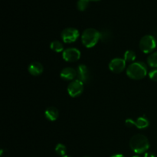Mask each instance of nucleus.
Listing matches in <instances>:
<instances>
[{
	"mask_svg": "<svg viewBox=\"0 0 157 157\" xmlns=\"http://www.w3.org/2000/svg\"><path fill=\"white\" fill-rule=\"evenodd\" d=\"M62 157H71V156H67V155H65V156H62Z\"/></svg>",
	"mask_w": 157,
	"mask_h": 157,
	"instance_id": "nucleus-22",
	"label": "nucleus"
},
{
	"mask_svg": "<svg viewBox=\"0 0 157 157\" xmlns=\"http://www.w3.org/2000/svg\"><path fill=\"white\" fill-rule=\"evenodd\" d=\"M147 63L151 67H157V52L149 55L147 58Z\"/></svg>",
	"mask_w": 157,
	"mask_h": 157,
	"instance_id": "nucleus-15",
	"label": "nucleus"
},
{
	"mask_svg": "<svg viewBox=\"0 0 157 157\" xmlns=\"http://www.w3.org/2000/svg\"><path fill=\"white\" fill-rule=\"evenodd\" d=\"M126 62L127 61L121 58H113L110 61L109 64V69L113 73L119 74L121 73L126 67Z\"/></svg>",
	"mask_w": 157,
	"mask_h": 157,
	"instance_id": "nucleus-8",
	"label": "nucleus"
},
{
	"mask_svg": "<svg viewBox=\"0 0 157 157\" xmlns=\"http://www.w3.org/2000/svg\"><path fill=\"white\" fill-rule=\"evenodd\" d=\"M29 72L33 76H38L40 75L44 71L43 68V65L38 61H34V62L31 63L29 66Z\"/></svg>",
	"mask_w": 157,
	"mask_h": 157,
	"instance_id": "nucleus-12",
	"label": "nucleus"
},
{
	"mask_svg": "<svg viewBox=\"0 0 157 157\" xmlns=\"http://www.w3.org/2000/svg\"><path fill=\"white\" fill-rule=\"evenodd\" d=\"M130 149L137 154L146 153L150 148V142L146 136L143 134L134 135L130 140Z\"/></svg>",
	"mask_w": 157,
	"mask_h": 157,
	"instance_id": "nucleus-1",
	"label": "nucleus"
},
{
	"mask_svg": "<svg viewBox=\"0 0 157 157\" xmlns=\"http://www.w3.org/2000/svg\"><path fill=\"white\" fill-rule=\"evenodd\" d=\"M147 75V65L144 62H133L128 66L127 75L133 80H141Z\"/></svg>",
	"mask_w": 157,
	"mask_h": 157,
	"instance_id": "nucleus-2",
	"label": "nucleus"
},
{
	"mask_svg": "<svg viewBox=\"0 0 157 157\" xmlns=\"http://www.w3.org/2000/svg\"><path fill=\"white\" fill-rule=\"evenodd\" d=\"M140 48L144 53L148 54L153 52L156 47V38L153 35H147L143 37L140 41Z\"/></svg>",
	"mask_w": 157,
	"mask_h": 157,
	"instance_id": "nucleus-4",
	"label": "nucleus"
},
{
	"mask_svg": "<svg viewBox=\"0 0 157 157\" xmlns=\"http://www.w3.org/2000/svg\"><path fill=\"white\" fill-rule=\"evenodd\" d=\"M90 1H93V2H97V1H100V0H90Z\"/></svg>",
	"mask_w": 157,
	"mask_h": 157,
	"instance_id": "nucleus-23",
	"label": "nucleus"
},
{
	"mask_svg": "<svg viewBox=\"0 0 157 157\" xmlns=\"http://www.w3.org/2000/svg\"><path fill=\"white\" fill-rule=\"evenodd\" d=\"M50 48L52 51L55 52H61L63 50H64V47H63L62 43L60 41H58V40H55V41H53L50 44Z\"/></svg>",
	"mask_w": 157,
	"mask_h": 157,
	"instance_id": "nucleus-14",
	"label": "nucleus"
},
{
	"mask_svg": "<svg viewBox=\"0 0 157 157\" xmlns=\"http://www.w3.org/2000/svg\"><path fill=\"white\" fill-rule=\"evenodd\" d=\"M149 77H150V78L152 81H157V69L151 71L149 73Z\"/></svg>",
	"mask_w": 157,
	"mask_h": 157,
	"instance_id": "nucleus-19",
	"label": "nucleus"
},
{
	"mask_svg": "<svg viewBox=\"0 0 157 157\" xmlns=\"http://www.w3.org/2000/svg\"><path fill=\"white\" fill-rule=\"evenodd\" d=\"M133 157H140V156H133Z\"/></svg>",
	"mask_w": 157,
	"mask_h": 157,
	"instance_id": "nucleus-24",
	"label": "nucleus"
},
{
	"mask_svg": "<svg viewBox=\"0 0 157 157\" xmlns=\"http://www.w3.org/2000/svg\"><path fill=\"white\" fill-rule=\"evenodd\" d=\"M101 38V32L95 29H87L83 32L81 35V41L86 48L94 47Z\"/></svg>",
	"mask_w": 157,
	"mask_h": 157,
	"instance_id": "nucleus-3",
	"label": "nucleus"
},
{
	"mask_svg": "<svg viewBox=\"0 0 157 157\" xmlns=\"http://www.w3.org/2000/svg\"><path fill=\"white\" fill-rule=\"evenodd\" d=\"M148 120L144 117H140L136 118V120L127 119L126 121V125L127 127H136L138 129H145L149 127Z\"/></svg>",
	"mask_w": 157,
	"mask_h": 157,
	"instance_id": "nucleus-9",
	"label": "nucleus"
},
{
	"mask_svg": "<svg viewBox=\"0 0 157 157\" xmlns=\"http://www.w3.org/2000/svg\"><path fill=\"white\" fill-rule=\"evenodd\" d=\"M110 157H125V156H124L123 154H115V155H113V156Z\"/></svg>",
	"mask_w": 157,
	"mask_h": 157,
	"instance_id": "nucleus-21",
	"label": "nucleus"
},
{
	"mask_svg": "<svg viewBox=\"0 0 157 157\" xmlns=\"http://www.w3.org/2000/svg\"><path fill=\"white\" fill-rule=\"evenodd\" d=\"M90 0H78L77 2V8L80 11H84L88 7Z\"/></svg>",
	"mask_w": 157,
	"mask_h": 157,
	"instance_id": "nucleus-18",
	"label": "nucleus"
},
{
	"mask_svg": "<svg viewBox=\"0 0 157 157\" xmlns=\"http://www.w3.org/2000/svg\"><path fill=\"white\" fill-rule=\"evenodd\" d=\"M55 152H56L57 154L62 157L66 155V153H67V148H66V147L64 144H58V145L55 147Z\"/></svg>",
	"mask_w": 157,
	"mask_h": 157,
	"instance_id": "nucleus-17",
	"label": "nucleus"
},
{
	"mask_svg": "<svg viewBox=\"0 0 157 157\" xmlns=\"http://www.w3.org/2000/svg\"><path fill=\"white\" fill-rule=\"evenodd\" d=\"M144 157H156V155L152 153H146L144 155Z\"/></svg>",
	"mask_w": 157,
	"mask_h": 157,
	"instance_id": "nucleus-20",
	"label": "nucleus"
},
{
	"mask_svg": "<svg viewBox=\"0 0 157 157\" xmlns=\"http://www.w3.org/2000/svg\"><path fill=\"white\" fill-rule=\"evenodd\" d=\"M79 37V32L75 28H67L61 32V38L64 43H72Z\"/></svg>",
	"mask_w": 157,
	"mask_h": 157,
	"instance_id": "nucleus-6",
	"label": "nucleus"
},
{
	"mask_svg": "<svg viewBox=\"0 0 157 157\" xmlns=\"http://www.w3.org/2000/svg\"><path fill=\"white\" fill-rule=\"evenodd\" d=\"M63 59L67 62H75L81 58V52L75 48H69L63 52Z\"/></svg>",
	"mask_w": 157,
	"mask_h": 157,
	"instance_id": "nucleus-7",
	"label": "nucleus"
},
{
	"mask_svg": "<svg viewBox=\"0 0 157 157\" xmlns=\"http://www.w3.org/2000/svg\"><path fill=\"white\" fill-rule=\"evenodd\" d=\"M60 76L65 81H74L77 77V70L73 67H64L61 70Z\"/></svg>",
	"mask_w": 157,
	"mask_h": 157,
	"instance_id": "nucleus-11",
	"label": "nucleus"
},
{
	"mask_svg": "<svg viewBox=\"0 0 157 157\" xmlns=\"http://www.w3.org/2000/svg\"><path fill=\"white\" fill-rule=\"evenodd\" d=\"M136 58V54H135V52L132 50H127V52L124 53V59L126 61H127V62H133V61H135Z\"/></svg>",
	"mask_w": 157,
	"mask_h": 157,
	"instance_id": "nucleus-16",
	"label": "nucleus"
},
{
	"mask_svg": "<svg viewBox=\"0 0 157 157\" xmlns=\"http://www.w3.org/2000/svg\"><path fill=\"white\" fill-rule=\"evenodd\" d=\"M84 157H88V156H84Z\"/></svg>",
	"mask_w": 157,
	"mask_h": 157,
	"instance_id": "nucleus-25",
	"label": "nucleus"
},
{
	"mask_svg": "<svg viewBox=\"0 0 157 157\" xmlns=\"http://www.w3.org/2000/svg\"><path fill=\"white\" fill-rule=\"evenodd\" d=\"M90 73L87 67L84 64H80L77 68V78L83 83L87 82L89 79Z\"/></svg>",
	"mask_w": 157,
	"mask_h": 157,
	"instance_id": "nucleus-10",
	"label": "nucleus"
},
{
	"mask_svg": "<svg viewBox=\"0 0 157 157\" xmlns=\"http://www.w3.org/2000/svg\"><path fill=\"white\" fill-rule=\"evenodd\" d=\"M44 116L49 121H55L58 119V116H59V112L56 107H49L44 111Z\"/></svg>",
	"mask_w": 157,
	"mask_h": 157,
	"instance_id": "nucleus-13",
	"label": "nucleus"
},
{
	"mask_svg": "<svg viewBox=\"0 0 157 157\" xmlns=\"http://www.w3.org/2000/svg\"><path fill=\"white\" fill-rule=\"evenodd\" d=\"M84 90V83L80 80H74L67 86V92L72 98H76L82 94Z\"/></svg>",
	"mask_w": 157,
	"mask_h": 157,
	"instance_id": "nucleus-5",
	"label": "nucleus"
}]
</instances>
